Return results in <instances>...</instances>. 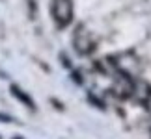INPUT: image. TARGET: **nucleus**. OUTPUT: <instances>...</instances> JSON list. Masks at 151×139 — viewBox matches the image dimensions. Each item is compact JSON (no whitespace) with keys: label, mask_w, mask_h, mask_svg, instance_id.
Listing matches in <instances>:
<instances>
[{"label":"nucleus","mask_w":151,"mask_h":139,"mask_svg":"<svg viewBox=\"0 0 151 139\" xmlns=\"http://www.w3.org/2000/svg\"><path fill=\"white\" fill-rule=\"evenodd\" d=\"M52 19L60 28H65L73 21V4L71 0H54L52 2Z\"/></svg>","instance_id":"1"},{"label":"nucleus","mask_w":151,"mask_h":139,"mask_svg":"<svg viewBox=\"0 0 151 139\" xmlns=\"http://www.w3.org/2000/svg\"><path fill=\"white\" fill-rule=\"evenodd\" d=\"M73 46L80 56H88L95 50V39L84 26H78L73 35Z\"/></svg>","instance_id":"2"},{"label":"nucleus","mask_w":151,"mask_h":139,"mask_svg":"<svg viewBox=\"0 0 151 139\" xmlns=\"http://www.w3.org/2000/svg\"><path fill=\"white\" fill-rule=\"evenodd\" d=\"M112 93L118 98H129L132 93H134V82H132V78L127 72L119 71L118 76H116V80H114Z\"/></svg>","instance_id":"3"},{"label":"nucleus","mask_w":151,"mask_h":139,"mask_svg":"<svg viewBox=\"0 0 151 139\" xmlns=\"http://www.w3.org/2000/svg\"><path fill=\"white\" fill-rule=\"evenodd\" d=\"M11 95H13L15 98H19V100H21L22 104H26V106L30 108V109H34V108H36V104H34V100H32V98L28 96V95H26V93L22 91V89H19V87H17V85H11Z\"/></svg>","instance_id":"4"},{"label":"nucleus","mask_w":151,"mask_h":139,"mask_svg":"<svg viewBox=\"0 0 151 139\" xmlns=\"http://www.w3.org/2000/svg\"><path fill=\"white\" fill-rule=\"evenodd\" d=\"M88 100H90L91 104H93L95 108H99V109H104V102H103V100H97V98H95L93 95H91V93L88 95Z\"/></svg>","instance_id":"5"},{"label":"nucleus","mask_w":151,"mask_h":139,"mask_svg":"<svg viewBox=\"0 0 151 139\" xmlns=\"http://www.w3.org/2000/svg\"><path fill=\"white\" fill-rule=\"evenodd\" d=\"M144 104H146V109H147L149 115H151V91H149V95L146 96V102H144Z\"/></svg>","instance_id":"6"},{"label":"nucleus","mask_w":151,"mask_h":139,"mask_svg":"<svg viewBox=\"0 0 151 139\" xmlns=\"http://www.w3.org/2000/svg\"><path fill=\"white\" fill-rule=\"evenodd\" d=\"M11 121H13V119H11L9 115H4V113H0V123H11Z\"/></svg>","instance_id":"7"},{"label":"nucleus","mask_w":151,"mask_h":139,"mask_svg":"<svg viewBox=\"0 0 151 139\" xmlns=\"http://www.w3.org/2000/svg\"><path fill=\"white\" fill-rule=\"evenodd\" d=\"M15 139H21V137H15Z\"/></svg>","instance_id":"8"}]
</instances>
